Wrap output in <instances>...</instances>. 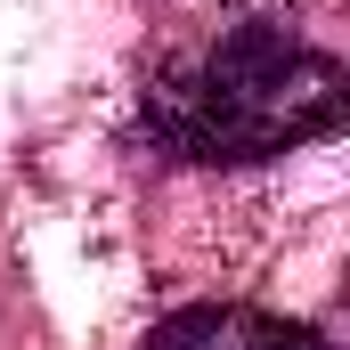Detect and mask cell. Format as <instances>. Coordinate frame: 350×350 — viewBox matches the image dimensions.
<instances>
[{"label":"cell","instance_id":"obj_1","mask_svg":"<svg viewBox=\"0 0 350 350\" xmlns=\"http://www.w3.org/2000/svg\"><path fill=\"white\" fill-rule=\"evenodd\" d=\"M350 82L326 49L285 25H237L204 57L155 74L139 98V131L172 163H269L342 131Z\"/></svg>","mask_w":350,"mask_h":350},{"label":"cell","instance_id":"obj_2","mask_svg":"<svg viewBox=\"0 0 350 350\" xmlns=\"http://www.w3.org/2000/svg\"><path fill=\"white\" fill-rule=\"evenodd\" d=\"M139 350H326V334L245 301H196V310H172Z\"/></svg>","mask_w":350,"mask_h":350}]
</instances>
